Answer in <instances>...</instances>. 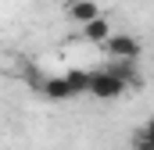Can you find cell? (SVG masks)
Instances as JSON below:
<instances>
[{
    "instance_id": "cell-1",
    "label": "cell",
    "mask_w": 154,
    "mask_h": 150,
    "mask_svg": "<svg viewBox=\"0 0 154 150\" xmlns=\"http://www.w3.org/2000/svg\"><path fill=\"white\" fill-rule=\"evenodd\" d=\"M100 46H104V54L111 61H140V39L129 36V32H118V36L111 32Z\"/></svg>"
},
{
    "instance_id": "cell-2",
    "label": "cell",
    "mask_w": 154,
    "mask_h": 150,
    "mask_svg": "<svg viewBox=\"0 0 154 150\" xmlns=\"http://www.w3.org/2000/svg\"><path fill=\"white\" fill-rule=\"evenodd\" d=\"M86 93L97 97V100H118V97L125 93V86L100 68V72H90V89H86Z\"/></svg>"
},
{
    "instance_id": "cell-3",
    "label": "cell",
    "mask_w": 154,
    "mask_h": 150,
    "mask_svg": "<svg viewBox=\"0 0 154 150\" xmlns=\"http://www.w3.org/2000/svg\"><path fill=\"white\" fill-rule=\"evenodd\" d=\"M65 18L75 22V25H86V22L100 18V7H97V0H68L65 4Z\"/></svg>"
},
{
    "instance_id": "cell-4",
    "label": "cell",
    "mask_w": 154,
    "mask_h": 150,
    "mask_svg": "<svg viewBox=\"0 0 154 150\" xmlns=\"http://www.w3.org/2000/svg\"><path fill=\"white\" fill-rule=\"evenodd\" d=\"M39 93H43L47 100H54V104L75 100V97L68 93V82H65V75H43V82H39Z\"/></svg>"
},
{
    "instance_id": "cell-5",
    "label": "cell",
    "mask_w": 154,
    "mask_h": 150,
    "mask_svg": "<svg viewBox=\"0 0 154 150\" xmlns=\"http://www.w3.org/2000/svg\"><path fill=\"white\" fill-rule=\"evenodd\" d=\"M108 36H111V25H108V18H104V14L82 25V39H86V43H97V46H100Z\"/></svg>"
},
{
    "instance_id": "cell-6",
    "label": "cell",
    "mask_w": 154,
    "mask_h": 150,
    "mask_svg": "<svg viewBox=\"0 0 154 150\" xmlns=\"http://www.w3.org/2000/svg\"><path fill=\"white\" fill-rule=\"evenodd\" d=\"M104 72L111 75V79H118L122 86L125 82H140V72H136V61H111Z\"/></svg>"
},
{
    "instance_id": "cell-7",
    "label": "cell",
    "mask_w": 154,
    "mask_h": 150,
    "mask_svg": "<svg viewBox=\"0 0 154 150\" xmlns=\"http://www.w3.org/2000/svg\"><path fill=\"white\" fill-rule=\"evenodd\" d=\"M65 82H68V93H72V97H82V93L90 89V72H86V68H68V72H65Z\"/></svg>"
},
{
    "instance_id": "cell-8",
    "label": "cell",
    "mask_w": 154,
    "mask_h": 150,
    "mask_svg": "<svg viewBox=\"0 0 154 150\" xmlns=\"http://www.w3.org/2000/svg\"><path fill=\"white\" fill-rule=\"evenodd\" d=\"M54 4H68V0H54Z\"/></svg>"
}]
</instances>
